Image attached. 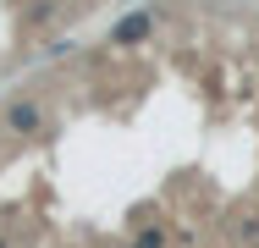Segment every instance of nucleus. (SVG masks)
I'll return each mask as SVG.
<instances>
[{
    "label": "nucleus",
    "instance_id": "f257e3e1",
    "mask_svg": "<svg viewBox=\"0 0 259 248\" xmlns=\"http://www.w3.org/2000/svg\"><path fill=\"white\" fill-rule=\"evenodd\" d=\"M0 127H6L11 138H45V127H50V116H45V99H39V94H17V99H6V110H0Z\"/></svg>",
    "mask_w": 259,
    "mask_h": 248
},
{
    "label": "nucleus",
    "instance_id": "f03ea898",
    "mask_svg": "<svg viewBox=\"0 0 259 248\" xmlns=\"http://www.w3.org/2000/svg\"><path fill=\"white\" fill-rule=\"evenodd\" d=\"M149 39H155V11H144V6L110 22V45H121V50H133V45H149Z\"/></svg>",
    "mask_w": 259,
    "mask_h": 248
},
{
    "label": "nucleus",
    "instance_id": "7ed1b4c3",
    "mask_svg": "<svg viewBox=\"0 0 259 248\" xmlns=\"http://www.w3.org/2000/svg\"><path fill=\"white\" fill-rule=\"evenodd\" d=\"M133 248H171V237H165L160 221H144V226L133 232Z\"/></svg>",
    "mask_w": 259,
    "mask_h": 248
},
{
    "label": "nucleus",
    "instance_id": "20e7f679",
    "mask_svg": "<svg viewBox=\"0 0 259 248\" xmlns=\"http://www.w3.org/2000/svg\"><path fill=\"white\" fill-rule=\"evenodd\" d=\"M237 243H243V248H259V210H248V215L237 221Z\"/></svg>",
    "mask_w": 259,
    "mask_h": 248
},
{
    "label": "nucleus",
    "instance_id": "39448f33",
    "mask_svg": "<svg viewBox=\"0 0 259 248\" xmlns=\"http://www.w3.org/2000/svg\"><path fill=\"white\" fill-rule=\"evenodd\" d=\"M0 248H17V237H11V232H0Z\"/></svg>",
    "mask_w": 259,
    "mask_h": 248
},
{
    "label": "nucleus",
    "instance_id": "423d86ee",
    "mask_svg": "<svg viewBox=\"0 0 259 248\" xmlns=\"http://www.w3.org/2000/svg\"><path fill=\"white\" fill-rule=\"evenodd\" d=\"M0 133H6V127H0Z\"/></svg>",
    "mask_w": 259,
    "mask_h": 248
},
{
    "label": "nucleus",
    "instance_id": "0eeeda50",
    "mask_svg": "<svg viewBox=\"0 0 259 248\" xmlns=\"http://www.w3.org/2000/svg\"><path fill=\"white\" fill-rule=\"evenodd\" d=\"M127 248H133V243H127Z\"/></svg>",
    "mask_w": 259,
    "mask_h": 248
}]
</instances>
